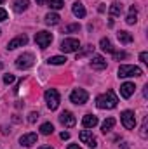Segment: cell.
Wrapping results in <instances>:
<instances>
[{
  "label": "cell",
  "instance_id": "ac0fdd59",
  "mask_svg": "<svg viewBox=\"0 0 148 149\" xmlns=\"http://www.w3.org/2000/svg\"><path fill=\"white\" fill-rule=\"evenodd\" d=\"M138 21V10H136V7L132 5L131 9H129V14H127V17H125V23L127 24H134Z\"/></svg>",
  "mask_w": 148,
  "mask_h": 149
},
{
  "label": "cell",
  "instance_id": "d6a6232c",
  "mask_svg": "<svg viewBox=\"0 0 148 149\" xmlns=\"http://www.w3.org/2000/svg\"><path fill=\"white\" fill-rule=\"evenodd\" d=\"M140 59H141V63L147 64L148 63V52H141V54H140Z\"/></svg>",
  "mask_w": 148,
  "mask_h": 149
},
{
  "label": "cell",
  "instance_id": "e0dca14e",
  "mask_svg": "<svg viewBox=\"0 0 148 149\" xmlns=\"http://www.w3.org/2000/svg\"><path fill=\"white\" fill-rule=\"evenodd\" d=\"M59 14H56V12H49L47 16H45V24H49V26H56V24H59Z\"/></svg>",
  "mask_w": 148,
  "mask_h": 149
},
{
  "label": "cell",
  "instance_id": "d590c367",
  "mask_svg": "<svg viewBox=\"0 0 148 149\" xmlns=\"http://www.w3.org/2000/svg\"><path fill=\"white\" fill-rule=\"evenodd\" d=\"M66 149H82V148H78L77 144H70V146H68V148H66Z\"/></svg>",
  "mask_w": 148,
  "mask_h": 149
},
{
  "label": "cell",
  "instance_id": "e575fe53",
  "mask_svg": "<svg viewBox=\"0 0 148 149\" xmlns=\"http://www.w3.org/2000/svg\"><path fill=\"white\" fill-rule=\"evenodd\" d=\"M59 137H61L63 141H68V139H70V134H68V132H61V135H59Z\"/></svg>",
  "mask_w": 148,
  "mask_h": 149
},
{
  "label": "cell",
  "instance_id": "277c9868",
  "mask_svg": "<svg viewBox=\"0 0 148 149\" xmlns=\"http://www.w3.org/2000/svg\"><path fill=\"white\" fill-rule=\"evenodd\" d=\"M33 63H35L33 54L25 52V54H21V56L16 59V68H18V70H28V68L33 66Z\"/></svg>",
  "mask_w": 148,
  "mask_h": 149
},
{
  "label": "cell",
  "instance_id": "f546056e",
  "mask_svg": "<svg viewBox=\"0 0 148 149\" xmlns=\"http://www.w3.org/2000/svg\"><path fill=\"white\" fill-rule=\"evenodd\" d=\"M14 80H16V76L11 74V73H7L4 76V83H7V85H9V83H14Z\"/></svg>",
  "mask_w": 148,
  "mask_h": 149
},
{
  "label": "cell",
  "instance_id": "30bf717a",
  "mask_svg": "<svg viewBox=\"0 0 148 149\" xmlns=\"http://www.w3.org/2000/svg\"><path fill=\"white\" fill-rule=\"evenodd\" d=\"M59 121L65 125V127H73L75 123H77V118L73 116V113L72 111H63L61 114H59Z\"/></svg>",
  "mask_w": 148,
  "mask_h": 149
},
{
  "label": "cell",
  "instance_id": "f1b7e54d",
  "mask_svg": "<svg viewBox=\"0 0 148 149\" xmlns=\"http://www.w3.org/2000/svg\"><path fill=\"white\" fill-rule=\"evenodd\" d=\"M125 57H127V52H113L115 61H120V59H125Z\"/></svg>",
  "mask_w": 148,
  "mask_h": 149
},
{
  "label": "cell",
  "instance_id": "ba28073f",
  "mask_svg": "<svg viewBox=\"0 0 148 149\" xmlns=\"http://www.w3.org/2000/svg\"><path fill=\"white\" fill-rule=\"evenodd\" d=\"M52 42V35L49 31H38L35 35V43H37L40 49H47Z\"/></svg>",
  "mask_w": 148,
  "mask_h": 149
},
{
  "label": "cell",
  "instance_id": "8fae6325",
  "mask_svg": "<svg viewBox=\"0 0 148 149\" xmlns=\"http://www.w3.org/2000/svg\"><path fill=\"white\" fill-rule=\"evenodd\" d=\"M26 43H28V37H26V35H19V37L12 38V40L7 43V49H9V50H14V49L23 47V45H26Z\"/></svg>",
  "mask_w": 148,
  "mask_h": 149
},
{
  "label": "cell",
  "instance_id": "7a4b0ae2",
  "mask_svg": "<svg viewBox=\"0 0 148 149\" xmlns=\"http://www.w3.org/2000/svg\"><path fill=\"white\" fill-rule=\"evenodd\" d=\"M44 97H45L47 108H49L51 111H56L58 106H59V94H58V90H56V88H49V90H45Z\"/></svg>",
  "mask_w": 148,
  "mask_h": 149
},
{
  "label": "cell",
  "instance_id": "52a82bcc",
  "mask_svg": "<svg viewBox=\"0 0 148 149\" xmlns=\"http://www.w3.org/2000/svg\"><path fill=\"white\" fill-rule=\"evenodd\" d=\"M120 121H122V125H124L127 130H132V128L136 127V116H134V113L129 111V109L120 113Z\"/></svg>",
  "mask_w": 148,
  "mask_h": 149
},
{
  "label": "cell",
  "instance_id": "7c38bea8",
  "mask_svg": "<svg viewBox=\"0 0 148 149\" xmlns=\"http://www.w3.org/2000/svg\"><path fill=\"white\" fill-rule=\"evenodd\" d=\"M134 90H136V87H134L132 81H125V83L120 85V95H122L124 99H129V97L134 94Z\"/></svg>",
  "mask_w": 148,
  "mask_h": 149
},
{
  "label": "cell",
  "instance_id": "2e32d148",
  "mask_svg": "<svg viewBox=\"0 0 148 149\" xmlns=\"http://www.w3.org/2000/svg\"><path fill=\"white\" fill-rule=\"evenodd\" d=\"M72 10H73V14L77 17H85V7L82 5V2H75L73 5H72Z\"/></svg>",
  "mask_w": 148,
  "mask_h": 149
},
{
  "label": "cell",
  "instance_id": "7402d4cb",
  "mask_svg": "<svg viewBox=\"0 0 148 149\" xmlns=\"http://www.w3.org/2000/svg\"><path fill=\"white\" fill-rule=\"evenodd\" d=\"M117 38L120 40V43H131L132 42V35L129 31H118L117 33Z\"/></svg>",
  "mask_w": 148,
  "mask_h": 149
},
{
  "label": "cell",
  "instance_id": "8992f818",
  "mask_svg": "<svg viewBox=\"0 0 148 149\" xmlns=\"http://www.w3.org/2000/svg\"><path fill=\"white\" fill-rule=\"evenodd\" d=\"M87 99H89V94L84 90V88H75L73 92L70 94V101L77 104V106H80V104H85L87 102Z\"/></svg>",
  "mask_w": 148,
  "mask_h": 149
},
{
  "label": "cell",
  "instance_id": "83f0119b",
  "mask_svg": "<svg viewBox=\"0 0 148 149\" xmlns=\"http://www.w3.org/2000/svg\"><path fill=\"white\" fill-rule=\"evenodd\" d=\"M78 30H80V24L75 23V24H68V26L65 28V33H73V31H78Z\"/></svg>",
  "mask_w": 148,
  "mask_h": 149
},
{
  "label": "cell",
  "instance_id": "836d02e7",
  "mask_svg": "<svg viewBox=\"0 0 148 149\" xmlns=\"http://www.w3.org/2000/svg\"><path fill=\"white\" fill-rule=\"evenodd\" d=\"M5 19H7V12L0 7V21H5Z\"/></svg>",
  "mask_w": 148,
  "mask_h": 149
},
{
  "label": "cell",
  "instance_id": "8d00e7d4",
  "mask_svg": "<svg viewBox=\"0 0 148 149\" xmlns=\"http://www.w3.org/2000/svg\"><path fill=\"white\" fill-rule=\"evenodd\" d=\"M143 95H145V97H148V85H145V90H143Z\"/></svg>",
  "mask_w": 148,
  "mask_h": 149
},
{
  "label": "cell",
  "instance_id": "d6986e66",
  "mask_svg": "<svg viewBox=\"0 0 148 149\" xmlns=\"http://www.w3.org/2000/svg\"><path fill=\"white\" fill-rule=\"evenodd\" d=\"M28 5H30V0H16L14 2V10L16 12H23V10L28 9Z\"/></svg>",
  "mask_w": 148,
  "mask_h": 149
},
{
  "label": "cell",
  "instance_id": "484cf974",
  "mask_svg": "<svg viewBox=\"0 0 148 149\" xmlns=\"http://www.w3.org/2000/svg\"><path fill=\"white\" fill-rule=\"evenodd\" d=\"M47 5H49L51 9L58 10V9H63V7H65V2H63V0H49Z\"/></svg>",
  "mask_w": 148,
  "mask_h": 149
},
{
  "label": "cell",
  "instance_id": "5bb4252c",
  "mask_svg": "<svg viewBox=\"0 0 148 149\" xmlns=\"http://www.w3.org/2000/svg\"><path fill=\"white\" fill-rule=\"evenodd\" d=\"M91 68H92V70H98V71L105 70V68H106V59H105L103 56H92V59H91Z\"/></svg>",
  "mask_w": 148,
  "mask_h": 149
},
{
  "label": "cell",
  "instance_id": "74e56055",
  "mask_svg": "<svg viewBox=\"0 0 148 149\" xmlns=\"http://www.w3.org/2000/svg\"><path fill=\"white\" fill-rule=\"evenodd\" d=\"M35 2H37V5H44V2H45V0H35Z\"/></svg>",
  "mask_w": 148,
  "mask_h": 149
},
{
  "label": "cell",
  "instance_id": "4fadbf2b",
  "mask_svg": "<svg viewBox=\"0 0 148 149\" xmlns=\"http://www.w3.org/2000/svg\"><path fill=\"white\" fill-rule=\"evenodd\" d=\"M19 144H21V146H25V148H30V146L37 144V134L30 132V134L21 135V137H19Z\"/></svg>",
  "mask_w": 148,
  "mask_h": 149
},
{
  "label": "cell",
  "instance_id": "1f68e13d",
  "mask_svg": "<svg viewBox=\"0 0 148 149\" xmlns=\"http://www.w3.org/2000/svg\"><path fill=\"white\" fill-rule=\"evenodd\" d=\"M37 120H38V113L37 111H32L30 114H28V121H30V123H35Z\"/></svg>",
  "mask_w": 148,
  "mask_h": 149
},
{
  "label": "cell",
  "instance_id": "5b68a950",
  "mask_svg": "<svg viewBox=\"0 0 148 149\" xmlns=\"http://www.w3.org/2000/svg\"><path fill=\"white\" fill-rule=\"evenodd\" d=\"M65 54H72V52H77L80 49V42L77 38H65L61 42V47H59Z\"/></svg>",
  "mask_w": 148,
  "mask_h": 149
},
{
  "label": "cell",
  "instance_id": "3957f363",
  "mask_svg": "<svg viewBox=\"0 0 148 149\" xmlns=\"http://www.w3.org/2000/svg\"><path fill=\"white\" fill-rule=\"evenodd\" d=\"M143 71L140 66H132V64H122L118 68V76L120 78H129V76H141Z\"/></svg>",
  "mask_w": 148,
  "mask_h": 149
},
{
  "label": "cell",
  "instance_id": "b9f144b4",
  "mask_svg": "<svg viewBox=\"0 0 148 149\" xmlns=\"http://www.w3.org/2000/svg\"><path fill=\"white\" fill-rule=\"evenodd\" d=\"M0 68H2V64H0Z\"/></svg>",
  "mask_w": 148,
  "mask_h": 149
},
{
  "label": "cell",
  "instance_id": "9c48e42d",
  "mask_svg": "<svg viewBox=\"0 0 148 149\" xmlns=\"http://www.w3.org/2000/svg\"><path fill=\"white\" fill-rule=\"evenodd\" d=\"M78 137H80V141H82L85 146H89V148L94 149L96 146H98V141H96V137H94V135H92V132H89V130H82Z\"/></svg>",
  "mask_w": 148,
  "mask_h": 149
},
{
  "label": "cell",
  "instance_id": "d4e9b609",
  "mask_svg": "<svg viewBox=\"0 0 148 149\" xmlns=\"http://www.w3.org/2000/svg\"><path fill=\"white\" fill-rule=\"evenodd\" d=\"M113 125H115V120H113V118H108V120H105V121H103V125H101V132H103V134L110 132L111 128H113Z\"/></svg>",
  "mask_w": 148,
  "mask_h": 149
},
{
  "label": "cell",
  "instance_id": "44dd1931",
  "mask_svg": "<svg viewBox=\"0 0 148 149\" xmlns=\"http://www.w3.org/2000/svg\"><path fill=\"white\" fill-rule=\"evenodd\" d=\"M120 14H122V5L118 2H113L110 5V17H117Z\"/></svg>",
  "mask_w": 148,
  "mask_h": 149
},
{
  "label": "cell",
  "instance_id": "6da1fadb",
  "mask_svg": "<svg viewBox=\"0 0 148 149\" xmlns=\"http://www.w3.org/2000/svg\"><path fill=\"white\" fill-rule=\"evenodd\" d=\"M117 102H118V99L113 90H106L105 94L96 97V106L99 109H113V108H117Z\"/></svg>",
  "mask_w": 148,
  "mask_h": 149
},
{
  "label": "cell",
  "instance_id": "4dcf8cb0",
  "mask_svg": "<svg viewBox=\"0 0 148 149\" xmlns=\"http://www.w3.org/2000/svg\"><path fill=\"white\" fill-rule=\"evenodd\" d=\"M147 125H148V118L143 120V125H141V137L147 139Z\"/></svg>",
  "mask_w": 148,
  "mask_h": 149
},
{
  "label": "cell",
  "instance_id": "cb8c5ba5",
  "mask_svg": "<svg viewBox=\"0 0 148 149\" xmlns=\"http://www.w3.org/2000/svg\"><path fill=\"white\" fill-rule=\"evenodd\" d=\"M52 132H54L52 123H42V125H40V134H42V135H51Z\"/></svg>",
  "mask_w": 148,
  "mask_h": 149
},
{
  "label": "cell",
  "instance_id": "f35d334b",
  "mask_svg": "<svg viewBox=\"0 0 148 149\" xmlns=\"http://www.w3.org/2000/svg\"><path fill=\"white\" fill-rule=\"evenodd\" d=\"M38 149H52V148H49V146H42V148H38Z\"/></svg>",
  "mask_w": 148,
  "mask_h": 149
},
{
  "label": "cell",
  "instance_id": "ffe728a7",
  "mask_svg": "<svg viewBox=\"0 0 148 149\" xmlns=\"http://www.w3.org/2000/svg\"><path fill=\"white\" fill-rule=\"evenodd\" d=\"M99 47H101V50H103V52H110V54L115 52V50H113V47H111V42L108 40V38H101V40H99Z\"/></svg>",
  "mask_w": 148,
  "mask_h": 149
},
{
  "label": "cell",
  "instance_id": "9a60e30c",
  "mask_svg": "<svg viewBox=\"0 0 148 149\" xmlns=\"http://www.w3.org/2000/svg\"><path fill=\"white\" fill-rule=\"evenodd\" d=\"M82 125H84L85 128H94V127L98 125V116H94V114H85V116L82 118Z\"/></svg>",
  "mask_w": 148,
  "mask_h": 149
},
{
  "label": "cell",
  "instance_id": "4316f807",
  "mask_svg": "<svg viewBox=\"0 0 148 149\" xmlns=\"http://www.w3.org/2000/svg\"><path fill=\"white\" fill-rule=\"evenodd\" d=\"M91 52H94V45H85V47H84V50L77 54V59H82V57H85V56H87V54H91Z\"/></svg>",
  "mask_w": 148,
  "mask_h": 149
},
{
  "label": "cell",
  "instance_id": "603a6c76",
  "mask_svg": "<svg viewBox=\"0 0 148 149\" xmlns=\"http://www.w3.org/2000/svg\"><path fill=\"white\" fill-rule=\"evenodd\" d=\"M47 63L49 64H54V66H59V64H65L66 63V57L65 56H54V57H49Z\"/></svg>",
  "mask_w": 148,
  "mask_h": 149
},
{
  "label": "cell",
  "instance_id": "60d3db41",
  "mask_svg": "<svg viewBox=\"0 0 148 149\" xmlns=\"http://www.w3.org/2000/svg\"><path fill=\"white\" fill-rule=\"evenodd\" d=\"M0 33H2V30H0Z\"/></svg>",
  "mask_w": 148,
  "mask_h": 149
},
{
  "label": "cell",
  "instance_id": "ab89813d",
  "mask_svg": "<svg viewBox=\"0 0 148 149\" xmlns=\"http://www.w3.org/2000/svg\"><path fill=\"white\" fill-rule=\"evenodd\" d=\"M4 2H5V0H0V3H4Z\"/></svg>",
  "mask_w": 148,
  "mask_h": 149
}]
</instances>
